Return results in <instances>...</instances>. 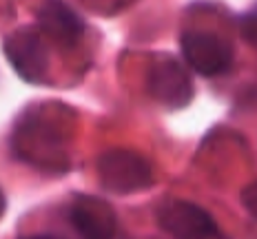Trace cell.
<instances>
[{"label": "cell", "mask_w": 257, "mask_h": 239, "mask_svg": "<svg viewBox=\"0 0 257 239\" xmlns=\"http://www.w3.org/2000/svg\"><path fill=\"white\" fill-rule=\"evenodd\" d=\"M242 38H246L250 45H257V9L242 18Z\"/></svg>", "instance_id": "9c48e42d"}, {"label": "cell", "mask_w": 257, "mask_h": 239, "mask_svg": "<svg viewBox=\"0 0 257 239\" xmlns=\"http://www.w3.org/2000/svg\"><path fill=\"white\" fill-rule=\"evenodd\" d=\"M56 122L40 115H29L16 131V151L27 162L42 164V166H67V159L62 155V148H56L60 144V133L53 131Z\"/></svg>", "instance_id": "7a4b0ae2"}, {"label": "cell", "mask_w": 257, "mask_h": 239, "mask_svg": "<svg viewBox=\"0 0 257 239\" xmlns=\"http://www.w3.org/2000/svg\"><path fill=\"white\" fill-rule=\"evenodd\" d=\"M98 175L111 193H136L153 182V171L147 159L124 148L106 151L98 159Z\"/></svg>", "instance_id": "6da1fadb"}, {"label": "cell", "mask_w": 257, "mask_h": 239, "mask_svg": "<svg viewBox=\"0 0 257 239\" xmlns=\"http://www.w3.org/2000/svg\"><path fill=\"white\" fill-rule=\"evenodd\" d=\"M149 91L160 104L169 109H182L193 98V82L180 60L160 58L149 71Z\"/></svg>", "instance_id": "5b68a950"}, {"label": "cell", "mask_w": 257, "mask_h": 239, "mask_svg": "<svg viewBox=\"0 0 257 239\" xmlns=\"http://www.w3.org/2000/svg\"><path fill=\"white\" fill-rule=\"evenodd\" d=\"M242 199H244V206L248 208V212L257 219V182L250 184L248 188L242 193Z\"/></svg>", "instance_id": "30bf717a"}, {"label": "cell", "mask_w": 257, "mask_h": 239, "mask_svg": "<svg viewBox=\"0 0 257 239\" xmlns=\"http://www.w3.org/2000/svg\"><path fill=\"white\" fill-rule=\"evenodd\" d=\"M38 23L40 29L62 47L76 45L84 31V23L80 20V16L62 0H45L38 12Z\"/></svg>", "instance_id": "ba28073f"}, {"label": "cell", "mask_w": 257, "mask_h": 239, "mask_svg": "<svg viewBox=\"0 0 257 239\" xmlns=\"http://www.w3.org/2000/svg\"><path fill=\"white\" fill-rule=\"evenodd\" d=\"M0 210H3V195H0Z\"/></svg>", "instance_id": "7c38bea8"}, {"label": "cell", "mask_w": 257, "mask_h": 239, "mask_svg": "<svg viewBox=\"0 0 257 239\" xmlns=\"http://www.w3.org/2000/svg\"><path fill=\"white\" fill-rule=\"evenodd\" d=\"M182 53L191 69L200 76H219L231 67L233 51L217 34L211 31H189L182 38Z\"/></svg>", "instance_id": "277c9868"}, {"label": "cell", "mask_w": 257, "mask_h": 239, "mask_svg": "<svg viewBox=\"0 0 257 239\" xmlns=\"http://www.w3.org/2000/svg\"><path fill=\"white\" fill-rule=\"evenodd\" d=\"M23 239H60V237H56V235H27Z\"/></svg>", "instance_id": "8fae6325"}, {"label": "cell", "mask_w": 257, "mask_h": 239, "mask_svg": "<svg viewBox=\"0 0 257 239\" xmlns=\"http://www.w3.org/2000/svg\"><path fill=\"white\" fill-rule=\"evenodd\" d=\"M158 221L175 239H228L204 208L184 199L160 206Z\"/></svg>", "instance_id": "3957f363"}, {"label": "cell", "mask_w": 257, "mask_h": 239, "mask_svg": "<svg viewBox=\"0 0 257 239\" xmlns=\"http://www.w3.org/2000/svg\"><path fill=\"white\" fill-rule=\"evenodd\" d=\"M5 53H7L12 67L18 71L20 78L27 82H42L49 69L47 60V49L42 45L40 36L31 29H18L5 42Z\"/></svg>", "instance_id": "8992f818"}, {"label": "cell", "mask_w": 257, "mask_h": 239, "mask_svg": "<svg viewBox=\"0 0 257 239\" xmlns=\"http://www.w3.org/2000/svg\"><path fill=\"white\" fill-rule=\"evenodd\" d=\"M69 221L82 239H113L115 215L104 201L95 197H78L69 206Z\"/></svg>", "instance_id": "52a82bcc"}]
</instances>
